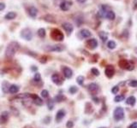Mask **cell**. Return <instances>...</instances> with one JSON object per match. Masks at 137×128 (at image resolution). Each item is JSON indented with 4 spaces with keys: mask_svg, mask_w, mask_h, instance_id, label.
Instances as JSON below:
<instances>
[{
    "mask_svg": "<svg viewBox=\"0 0 137 128\" xmlns=\"http://www.w3.org/2000/svg\"><path fill=\"white\" fill-rule=\"evenodd\" d=\"M19 49V44L16 42H11L9 43V45L6 48L5 51V56L8 58H11L15 56V54L16 53L17 50Z\"/></svg>",
    "mask_w": 137,
    "mask_h": 128,
    "instance_id": "obj_1",
    "label": "cell"
},
{
    "mask_svg": "<svg viewBox=\"0 0 137 128\" xmlns=\"http://www.w3.org/2000/svg\"><path fill=\"white\" fill-rule=\"evenodd\" d=\"M51 37L54 40H56V41H63L64 38V34H63V32H61L60 30H58V29H57V28L53 29V30L51 31Z\"/></svg>",
    "mask_w": 137,
    "mask_h": 128,
    "instance_id": "obj_2",
    "label": "cell"
},
{
    "mask_svg": "<svg viewBox=\"0 0 137 128\" xmlns=\"http://www.w3.org/2000/svg\"><path fill=\"white\" fill-rule=\"evenodd\" d=\"M124 117V110L123 108L117 107L114 110V119L116 121H121Z\"/></svg>",
    "mask_w": 137,
    "mask_h": 128,
    "instance_id": "obj_3",
    "label": "cell"
},
{
    "mask_svg": "<svg viewBox=\"0 0 137 128\" xmlns=\"http://www.w3.org/2000/svg\"><path fill=\"white\" fill-rule=\"evenodd\" d=\"M119 65H120L121 68H124V69H127V70L134 69V64L127 60H121L120 62H119Z\"/></svg>",
    "mask_w": 137,
    "mask_h": 128,
    "instance_id": "obj_4",
    "label": "cell"
},
{
    "mask_svg": "<svg viewBox=\"0 0 137 128\" xmlns=\"http://www.w3.org/2000/svg\"><path fill=\"white\" fill-rule=\"evenodd\" d=\"M21 36H22V38H23L24 39L29 41V40H31V39H32V38H33L32 31H31L29 28L23 29V30L22 31V32H21Z\"/></svg>",
    "mask_w": 137,
    "mask_h": 128,
    "instance_id": "obj_5",
    "label": "cell"
},
{
    "mask_svg": "<svg viewBox=\"0 0 137 128\" xmlns=\"http://www.w3.org/2000/svg\"><path fill=\"white\" fill-rule=\"evenodd\" d=\"M46 50L48 51H57V52H61L64 50V45H51V46H47Z\"/></svg>",
    "mask_w": 137,
    "mask_h": 128,
    "instance_id": "obj_6",
    "label": "cell"
},
{
    "mask_svg": "<svg viewBox=\"0 0 137 128\" xmlns=\"http://www.w3.org/2000/svg\"><path fill=\"white\" fill-rule=\"evenodd\" d=\"M87 46L92 50L95 49L98 46V41L95 38H90V39H88L87 41Z\"/></svg>",
    "mask_w": 137,
    "mask_h": 128,
    "instance_id": "obj_7",
    "label": "cell"
},
{
    "mask_svg": "<svg viewBox=\"0 0 137 128\" xmlns=\"http://www.w3.org/2000/svg\"><path fill=\"white\" fill-rule=\"evenodd\" d=\"M63 73H64V76L67 79H70L72 77V75H73V71L70 68H68V67H64L63 68Z\"/></svg>",
    "mask_w": 137,
    "mask_h": 128,
    "instance_id": "obj_8",
    "label": "cell"
},
{
    "mask_svg": "<svg viewBox=\"0 0 137 128\" xmlns=\"http://www.w3.org/2000/svg\"><path fill=\"white\" fill-rule=\"evenodd\" d=\"M115 73V69L112 66H108L106 68H105V75L108 78H111L113 75H114Z\"/></svg>",
    "mask_w": 137,
    "mask_h": 128,
    "instance_id": "obj_9",
    "label": "cell"
},
{
    "mask_svg": "<svg viewBox=\"0 0 137 128\" xmlns=\"http://www.w3.org/2000/svg\"><path fill=\"white\" fill-rule=\"evenodd\" d=\"M62 26H63V27H64V30L68 32V34H70L72 32V31H73V26H72V24H70V22L63 23Z\"/></svg>",
    "mask_w": 137,
    "mask_h": 128,
    "instance_id": "obj_10",
    "label": "cell"
},
{
    "mask_svg": "<svg viewBox=\"0 0 137 128\" xmlns=\"http://www.w3.org/2000/svg\"><path fill=\"white\" fill-rule=\"evenodd\" d=\"M70 3L67 2V1H63L62 3L60 4V9L64 11H67V10H70Z\"/></svg>",
    "mask_w": 137,
    "mask_h": 128,
    "instance_id": "obj_11",
    "label": "cell"
},
{
    "mask_svg": "<svg viewBox=\"0 0 137 128\" xmlns=\"http://www.w3.org/2000/svg\"><path fill=\"white\" fill-rule=\"evenodd\" d=\"M51 79H52V81L56 85H61V84H62V79H61L59 74H53V75L51 76Z\"/></svg>",
    "mask_w": 137,
    "mask_h": 128,
    "instance_id": "obj_12",
    "label": "cell"
},
{
    "mask_svg": "<svg viewBox=\"0 0 137 128\" xmlns=\"http://www.w3.org/2000/svg\"><path fill=\"white\" fill-rule=\"evenodd\" d=\"M8 120H9V113H8L7 111L3 112L1 116H0V123H1V124H4Z\"/></svg>",
    "mask_w": 137,
    "mask_h": 128,
    "instance_id": "obj_13",
    "label": "cell"
},
{
    "mask_svg": "<svg viewBox=\"0 0 137 128\" xmlns=\"http://www.w3.org/2000/svg\"><path fill=\"white\" fill-rule=\"evenodd\" d=\"M31 98H33V99H34V102L36 104V105H42V103H43V101H42V99L39 97L37 95L31 94Z\"/></svg>",
    "mask_w": 137,
    "mask_h": 128,
    "instance_id": "obj_14",
    "label": "cell"
},
{
    "mask_svg": "<svg viewBox=\"0 0 137 128\" xmlns=\"http://www.w3.org/2000/svg\"><path fill=\"white\" fill-rule=\"evenodd\" d=\"M65 116V112H64V110H63V109H60L59 111L57 113V115H56V121H62V119L64 118V117Z\"/></svg>",
    "mask_w": 137,
    "mask_h": 128,
    "instance_id": "obj_15",
    "label": "cell"
},
{
    "mask_svg": "<svg viewBox=\"0 0 137 128\" xmlns=\"http://www.w3.org/2000/svg\"><path fill=\"white\" fill-rule=\"evenodd\" d=\"M88 90L92 93H95L99 90V86H98V85H96V84L92 83L88 85Z\"/></svg>",
    "mask_w": 137,
    "mask_h": 128,
    "instance_id": "obj_16",
    "label": "cell"
},
{
    "mask_svg": "<svg viewBox=\"0 0 137 128\" xmlns=\"http://www.w3.org/2000/svg\"><path fill=\"white\" fill-rule=\"evenodd\" d=\"M81 35L82 38H89L91 35H92V33H91V32L89 30H87V29H82V30L81 31Z\"/></svg>",
    "mask_w": 137,
    "mask_h": 128,
    "instance_id": "obj_17",
    "label": "cell"
},
{
    "mask_svg": "<svg viewBox=\"0 0 137 128\" xmlns=\"http://www.w3.org/2000/svg\"><path fill=\"white\" fill-rule=\"evenodd\" d=\"M28 13H29V15H30V16L32 17H35L36 15H37V13H38V10L36 9L34 6H32V7H30L29 9H28Z\"/></svg>",
    "mask_w": 137,
    "mask_h": 128,
    "instance_id": "obj_18",
    "label": "cell"
},
{
    "mask_svg": "<svg viewBox=\"0 0 137 128\" xmlns=\"http://www.w3.org/2000/svg\"><path fill=\"white\" fill-rule=\"evenodd\" d=\"M105 17H106L108 20H111V21H113L115 19V17H116V15L115 13L112 11V10H108L105 14Z\"/></svg>",
    "mask_w": 137,
    "mask_h": 128,
    "instance_id": "obj_19",
    "label": "cell"
},
{
    "mask_svg": "<svg viewBox=\"0 0 137 128\" xmlns=\"http://www.w3.org/2000/svg\"><path fill=\"white\" fill-rule=\"evenodd\" d=\"M9 91L11 94H15L19 91V87L15 85H11L9 87Z\"/></svg>",
    "mask_w": 137,
    "mask_h": 128,
    "instance_id": "obj_20",
    "label": "cell"
},
{
    "mask_svg": "<svg viewBox=\"0 0 137 128\" xmlns=\"http://www.w3.org/2000/svg\"><path fill=\"white\" fill-rule=\"evenodd\" d=\"M135 102H136V99H135V96H133L128 97V98H127V100H126V103L129 104V105H131V106L135 105Z\"/></svg>",
    "mask_w": 137,
    "mask_h": 128,
    "instance_id": "obj_21",
    "label": "cell"
},
{
    "mask_svg": "<svg viewBox=\"0 0 137 128\" xmlns=\"http://www.w3.org/2000/svg\"><path fill=\"white\" fill-rule=\"evenodd\" d=\"M16 17V13L15 12H9L7 15H5V19L7 20H13Z\"/></svg>",
    "mask_w": 137,
    "mask_h": 128,
    "instance_id": "obj_22",
    "label": "cell"
},
{
    "mask_svg": "<svg viewBox=\"0 0 137 128\" xmlns=\"http://www.w3.org/2000/svg\"><path fill=\"white\" fill-rule=\"evenodd\" d=\"M100 37L102 39L103 42H105L107 39H108V33L105 32H100Z\"/></svg>",
    "mask_w": 137,
    "mask_h": 128,
    "instance_id": "obj_23",
    "label": "cell"
},
{
    "mask_svg": "<svg viewBox=\"0 0 137 128\" xmlns=\"http://www.w3.org/2000/svg\"><path fill=\"white\" fill-rule=\"evenodd\" d=\"M116 43H115L114 41H112V40H110V41L107 43V47L109 48V49H111V50L115 49V48H116Z\"/></svg>",
    "mask_w": 137,
    "mask_h": 128,
    "instance_id": "obj_24",
    "label": "cell"
},
{
    "mask_svg": "<svg viewBox=\"0 0 137 128\" xmlns=\"http://www.w3.org/2000/svg\"><path fill=\"white\" fill-rule=\"evenodd\" d=\"M38 35L40 36V38H44L45 36V30L44 28H40L38 30Z\"/></svg>",
    "mask_w": 137,
    "mask_h": 128,
    "instance_id": "obj_25",
    "label": "cell"
},
{
    "mask_svg": "<svg viewBox=\"0 0 137 128\" xmlns=\"http://www.w3.org/2000/svg\"><path fill=\"white\" fill-rule=\"evenodd\" d=\"M76 80H77V83L79 84L80 85H82L83 82H84V77H83V76H78Z\"/></svg>",
    "mask_w": 137,
    "mask_h": 128,
    "instance_id": "obj_26",
    "label": "cell"
},
{
    "mask_svg": "<svg viewBox=\"0 0 137 128\" xmlns=\"http://www.w3.org/2000/svg\"><path fill=\"white\" fill-rule=\"evenodd\" d=\"M123 99H124V96H123V95H119V96H116L114 100H115V102H122Z\"/></svg>",
    "mask_w": 137,
    "mask_h": 128,
    "instance_id": "obj_27",
    "label": "cell"
},
{
    "mask_svg": "<svg viewBox=\"0 0 137 128\" xmlns=\"http://www.w3.org/2000/svg\"><path fill=\"white\" fill-rule=\"evenodd\" d=\"M64 99H65V97L61 94L58 95V96H57L56 97H55V100H56L57 102H62V101H64Z\"/></svg>",
    "mask_w": 137,
    "mask_h": 128,
    "instance_id": "obj_28",
    "label": "cell"
},
{
    "mask_svg": "<svg viewBox=\"0 0 137 128\" xmlns=\"http://www.w3.org/2000/svg\"><path fill=\"white\" fill-rule=\"evenodd\" d=\"M34 81H36V82H39V81L41 80V76H40V74H39V73H36L35 75H34Z\"/></svg>",
    "mask_w": 137,
    "mask_h": 128,
    "instance_id": "obj_29",
    "label": "cell"
},
{
    "mask_svg": "<svg viewBox=\"0 0 137 128\" xmlns=\"http://www.w3.org/2000/svg\"><path fill=\"white\" fill-rule=\"evenodd\" d=\"M77 90H78V89H77L76 86H71L70 88V92L71 93V94H75V93H76Z\"/></svg>",
    "mask_w": 137,
    "mask_h": 128,
    "instance_id": "obj_30",
    "label": "cell"
},
{
    "mask_svg": "<svg viewBox=\"0 0 137 128\" xmlns=\"http://www.w3.org/2000/svg\"><path fill=\"white\" fill-rule=\"evenodd\" d=\"M41 96H43V97H45V98L48 97V96H49L48 90H42V91H41Z\"/></svg>",
    "mask_w": 137,
    "mask_h": 128,
    "instance_id": "obj_31",
    "label": "cell"
},
{
    "mask_svg": "<svg viewBox=\"0 0 137 128\" xmlns=\"http://www.w3.org/2000/svg\"><path fill=\"white\" fill-rule=\"evenodd\" d=\"M129 85L131 87H137V80H131L129 83Z\"/></svg>",
    "mask_w": 137,
    "mask_h": 128,
    "instance_id": "obj_32",
    "label": "cell"
},
{
    "mask_svg": "<svg viewBox=\"0 0 137 128\" xmlns=\"http://www.w3.org/2000/svg\"><path fill=\"white\" fill-rule=\"evenodd\" d=\"M91 71H92V73L94 74V75H96V76L100 75V71H99L97 68H92V70H91Z\"/></svg>",
    "mask_w": 137,
    "mask_h": 128,
    "instance_id": "obj_33",
    "label": "cell"
},
{
    "mask_svg": "<svg viewBox=\"0 0 137 128\" xmlns=\"http://www.w3.org/2000/svg\"><path fill=\"white\" fill-rule=\"evenodd\" d=\"M118 91H119V87L118 86H114L112 88V90H111V92H112L113 94H116Z\"/></svg>",
    "mask_w": 137,
    "mask_h": 128,
    "instance_id": "obj_34",
    "label": "cell"
},
{
    "mask_svg": "<svg viewBox=\"0 0 137 128\" xmlns=\"http://www.w3.org/2000/svg\"><path fill=\"white\" fill-rule=\"evenodd\" d=\"M47 105H48L49 109H50V110H51V109H53V102H52V100H49Z\"/></svg>",
    "mask_w": 137,
    "mask_h": 128,
    "instance_id": "obj_35",
    "label": "cell"
},
{
    "mask_svg": "<svg viewBox=\"0 0 137 128\" xmlns=\"http://www.w3.org/2000/svg\"><path fill=\"white\" fill-rule=\"evenodd\" d=\"M66 126H67L68 128H72L74 126V123H73V121H69L67 122V124H66Z\"/></svg>",
    "mask_w": 137,
    "mask_h": 128,
    "instance_id": "obj_36",
    "label": "cell"
},
{
    "mask_svg": "<svg viewBox=\"0 0 137 128\" xmlns=\"http://www.w3.org/2000/svg\"><path fill=\"white\" fill-rule=\"evenodd\" d=\"M129 128H137V122H134L129 126Z\"/></svg>",
    "mask_w": 137,
    "mask_h": 128,
    "instance_id": "obj_37",
    "label": "cell"
},
{
    "mask_svg": "<svg viewBox=\"0 0 137 128\" xmlns=\"http://www.w3.org/2000/svg\"><path fill=\"white\" fill-rule=\"evenodd\" d=\"M5 9V4H3V3H0V11Z\"/></svg>",
    "mask_w": 137,
    "mask_h": 128,
    "instance_id": "obj_38",
    "label": "cell"
},
{
    "mask_svg": "<svg viewBox=\"0 0 137 128\" xmlns=\"http://www.w3.org/2000/svg\"><path fill=\"white\" fill-rule=\"evenodd\" d=\"M76 1L78 3H80V4H83V3L86 2V0H76Z\"/></svg>",
    "mask_w": 137,
    "mask_h": 128,
    "instance_id": "obj_39",
    "label": "cell"
},
{
    "mask_svg": "<svg viewBox=\"0 0 137 128\" xmlns=\"http://www.w3.org/2000/svg\"><path fill=\"white\" fill-rule=\"evenodd\" d=\"M134 5H135V9H136L137 8V0H135V1H134Z\"/></svg>",
    "mask_w": 137,
    "mask_h": 128,
    "instance_id": "obj_40",
    "label": "cell"
},
{
    "mask_svg": "<svg viewBox=\"0 0 137 128\" xmlns=\"http://www.w3.org/2000/svg\"><path fill=\"white\" fill-rule=\"evenodd\" d=\"M101 128H105V127H101Z\"/></svg>",
    "mask_w": 137,
    "mask_h": 128,
    "instance_id": "obj_41",
    "label": "cell"
}]
</instances>
